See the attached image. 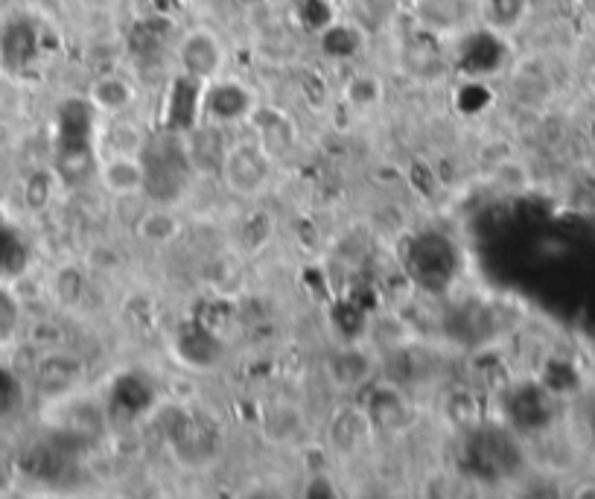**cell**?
Masks as SVG:
<instances>
[{"label": "cell", "mask_w": 595, "mask_h": 499, "mask_svg": "<svg viewBox=\"0 0 595 499\" xmlns=\"http://www.w3.org/2000/svg\"><path fill=\"white\" fill-rule=\"evenodd\" d=\"M222 170H225V181L231 184V190L248 196V193H257L266 181V158L257 149L237 143L234 149L225 152Z\"/></svg>", "instance_id": "6da1fadb"}, {"label": "cell", "mask_w": 595, "mask_h": 499, "mask_svg": "<svg viewBox=\"0 0 595 499\" xmlns=\"http://www.w3.org/2000/svg\"><path fill=\"white\" fill-rule=\"evenodd\" d=\"M100 179L111 193H135L146 181V167L138 152H105L100 161Z\"/></svg>", "instance_id": "7a4b0ae2"}, {"label": "cell", "mask_w": 595, "mask_h": 499, "mask_svg": "<svg viewBox=\"0 0 595 499\" xmlns=\"http://www.w3.org/2000/svg\"><path fill=\"white\" fill-rule=\"evenodd\" d=\"M94 91H97V100H100L105 108H111V111H123V108L132 103V91H129V85L120 82V79H103Z\"/></svg>", "instance_id": "3957f363"}, {"label": "cell", "mask_w": 595, "mask_h": 499, "mask_svg": "<svg viewBox=\"0 0 595 499\" xmlns=\"http://www.w3.org/2000/svg\"><path fill=\"white\" fill-rule=\"evenodd\" d=\"M140 231H143V237L146 240H158V243H164V240H173L175 234H178V222L173 219V214H161V225H158V216L149 214L143 219V225H140Z\"/></svg>", "instance_id": "277c9868"}]
</instances>
